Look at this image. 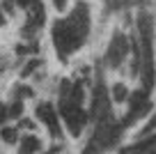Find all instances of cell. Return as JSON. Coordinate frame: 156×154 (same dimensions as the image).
<instances>
[{"instance_id": "6da1fadb", "label": "cell", "mask_w": 156, "mask_h": 154, "mask_svg": "<svg viewBox=\"0 0 156 154\" xmlns=\"http://www.w3.org/2000/svg\"><path fill=\"white\" fill-rule=\"evenodd\" d=\"M90 21H92V14H90L87 2H78L69 16L64 19H58L53 25H51V39H53V48L55 53L62 60H67L71 53H76L78 48L85 44L90 35Z\"/></svg>"}, {"instance_id": "7a4b0ae2", "label": "cell", "mask_w": 156, "mask_h": 154, "mask_svg": "<svg viewBox=\"0 0 156 154\" xmlns=\"http://www.w3.org/2000/svg\"><path fill=\"white\" fill-rule=\"evenodd\" d=\"M58 113H60V120L64 122V127L71 131V136H78L83 131L85 122H87V113L83 111V106L71 101V99H67V97H60Z\"/></svg>"}, {"instance_id": "3957f363", "label": "cell", "mask_w": 156, "mask_h": 154, "mask_svg": "<svg viewBox=\"0 0 156 154\" xmlns=\"http://www.w3.org/2000/svg\"><path fill=\"white\" fill-rule=\"evenodd\" d=\"M34 120L39 122V124H44L46 129H48L51 136H55L58 138L60 134H62V124H60V113L58 108L51 104V101H39L37 106H34Z\"/></svg>"}, {"instance_id": "277c9868", "label": "cell", "mask_w": 156, "mask_h": 154, "mask_svg": "<svg viewBox=\"0 0 156 154\" xmlns=\"http://www.w3.org/2000/svg\"><path fill=\"white\" fill-rule=\"evenodd\" d=\"M129 51H131V42L124 37L122 32H115L108 44V51H106V62L108 67H119V64L126 60Z\"/></svg>"}, {"instance_id": "5b68a950", "label": "cell", "mask_w": 156, "mask_h": 154, "mask_svg": "<svg viewBox=\"0 0 156 154\" xmlns=\"http://www.w3.org/2000/svg\"><path fill=\"white\" fill-rule=\"evenodd\" d=\"M16 145H19V154H37V152H41V138H39L37 134H32V131L23 134Z\"/></svg>"}, {"instance_id": "8992f818", "label": "cell", "mask_w": 156, "mask_h": 154, "mask_svg": "<svg viewBox=\"0 0 156 154\" xmlns=\"http://www.w3.org/2000/svg\"><path fill=\"white\" fill-rule=\"evenodd\" d=\"M19 127H14V124H5V127H0V140L2 143H7V145H16L19 143Z\"/></svg>"}, {"instance_id": "52a82bcc", "label": "cell", "mask_w": 156, "mask_h": 154, "mask_svg": "<svg viewBox=\"0 0 156 154\" xmlns=\"http://www.w3.org/2000/svg\"><path fill=\"white\" fill-rule=\"evenodd\" d=\"M129 94H131V92H129V87L124 85V83H115V85L110 87V101H115V104H124Z\"/></svg>"}, {"instance_id": "ba28073f", "label": "cell", "mask_w": 156, "mask_h": 154, "mask_svg": "<svg viewBox=\"0 0 156 154\" xmlns=\"http://www.w3.org/2000/svg\"><path fill=\"white\" fill-rule=\"evenodd\" d=\"M25 113V101L14 97V101H9V120H23Z\"/></svg>"}, {"instance_id": "9c48e42d", "label": "cell", "mask_w": 156, "mask_h": 154, "mask_svg": "<svg viewBox=\"0 0 156 154\" xmlns=\"http://www.w3.org/2000/svg\"><path fill=\"white\" fill-rule=\"evenodd\" d=\"M7 120H9V104L0 99V127H5Z\"/></svg>"}, {"instance_id": "30bf717a", "label": "cell", "mask_w": 156, "mask_h": 154, "mask_svg": "<svg viewBox=\"0 0 156 154\" xmlns=\"http://www.w3.org/2000/svg\"><path fill=\"white\" fill-rule=\"evenodd\" d=\"M51 5H53V9L58 12V14H62V12H67L69 0H51Z\"/></svg>"}, {"instance_id": "8fae6325", "label": "cell", "mask_w": 156, "mask_h": 154, "mask_svg": "<svg viewBox=\"0 0 156 154\" xmlns=\"http://www.w3.org/2000/svg\"><path fill=\"white\" fill-rule=\"evenodd\" d=\"M7 23H9V14H7V12L0 7V30H5Z\"/></svg>"}, {"instance_id": "7c38bea8", "label": "cell", "mask_w": 156, "mask_h": 154, "mask_svg": "<svg viewBox=\"0 0 156 154\" xmlns=\"http://www.w3.org/2000/svg\"><path fill=\"white\" fill-rule=\"evenodd\" d=\"M0 62H2V53H0Z\"/></svg>"}]
</instances>
